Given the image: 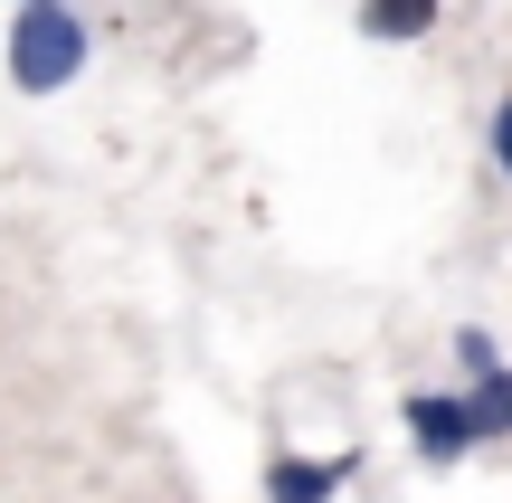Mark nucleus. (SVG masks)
Segmentation results:
<instances>
[{"label":"nucleus","instance_id":"1","mask_svg":"<svg viewBox=\"0 0 512 503\" xmlns=\"http://www.w3.org/2000/svg\"><path fill=\"white\" fill-rule=\"evenodd\" d=\"M86 19L67 0H19V29H10V86L19 95H57L67 76H86Z\"/></svg>","mask_w":512,"mask_h":503},{"label":"nucleus","instance_id":"2","mask_svg":"<svg viewBox=\"0 0 512 503\" xmlns=\"http://www.w3.org/2000/svg\"><path fill=\"white\" fill-rule=\"evenodd\" d=\"M408 437H418V456H427V466H456V456L465 447H475V409H465V399H437V390H418V399H408Z\"/></svg>","mask_w":512,"mask_h":503},{"label":"nucleus","instance_id":"3","mask_svg":"<svg viewBox=\"0 0 512 503\" xmlns=\"http://www.w3.org/2000/svg\"><path fill=\"white\" fill-rule=\"evenodd\" d=\"M351 475V456H285V466L266 475L275 503H332V485Z\"/></svg>","mask_w":512,"mask_h":503},{"label":"nucleus","instance_id":"4","mask_svg":"<svg viewBox=\"0 0 512 503\" xmlns=\"http://www.w3.org/2000/svg\"><path fill=\"white\" fill-rule=\"evenodd\" d=\"M437 0H370V38H427Z\"/></svg>","mask_w":512,"mask_h":503},{"label":"nucleus","instance_id":"5","mask_svg":"<svg viewBox=\"0 0 512 503\" xmlns=\"http://www.w3.org/2000/svg\"><path fill=\"white\" fill-rule=\"evenodd\" d=\"M465 409H475V428H484V437H494V428H512V371H484Z\"/></svg>","mask_w":512,"mask_h":503},{"label":"nucleus","instance_id":"6","mask_svg":"<svg viewBox=\"0 0 512 503\" xmlns=\"http://www.w3.org/2000/svg\"><path fill=\"white\" fill-rule=\"evenodd\" d=\"M456 352H465V371H475V380L494 371V333H456Z\"/></svg>","mask_w":512,"mask_h":503},{"label":"nucleus","instance_id":"7","mask_svg":"<svg viewBox=\"0 0 512 503\" xmlns=\"http://www.w3.org/2000/svg\"><path fill=\"white\" fill-rule=\"evenodd\" d=\"M494 162L512 171V105H494Z\"/></svg>","mask_w":512,"mask_h":503}]
</instances>
